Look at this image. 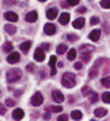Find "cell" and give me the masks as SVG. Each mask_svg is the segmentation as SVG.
<instances>
[{"mask_svg": "<svg viewBox=\"0 0 110 121\" xmlns=\"http://www.w3.org/2000/svg\"><path fill=\"white\" fill-rule=\"evenodd\" d=\"M21 50L24 52V53H28V50L31 49V41H24V43H21Z\"/></svg>", "mask_w": 110, "mask_h": 121, "instance_id": "obj_16", "label": "cell"}, {"mask_svg": "<svg viewBox=\"0 0 110 121\" xmlns=\"http://www.w3.org/2000/svg\"><path fill=\"white\" fill-rule=\"evenodd\" d=\"M47 111H50V112H62V106H48Z\"/></svg>", "mask_w": 110, "mask_h": 121, "instance_id": "obj_28", "label": "cell"}, {"mask_svg": "<svg viewBox=\"0 0 110 121\" xmlns=\"http://www.w3.org/2000/svg\"><path fill=\"white\" fill-rule=\"evenodd\" d=\"M66 39H68L69 41H76L79 37H78V35H75V34H68V35H66Z\"/></svg>", "mask_w": 110, "mask_h": 121, "instance_id": "obj_31", "label": "cell"}, {"mask_svg": "<svg viewBox=\"0 0 110 121\" xmlns=\"http://www.w3.org/2000/svg\"><path fill=\"white\" fill-rule=\"evenodd\" d=\"M21 75H22L21 69H9L6 72V80L9 83H15V81H18L21 78Z\"/></svg>", "mask_w": 110, "mask_h": 121, "instance_id": "obj_2", "label": "cell"}, {"mask_svg": "<svg viewBox=\"0 0 110 121\" xmlns=\"http://www.w3.org/2000/svg\"><path fill=\"white\" fill-rule=\"evenodd\" d=\"M97 69H98V60H97V64H95L94 68L90 71V78H94V77L97 75Z\"/></svg>", "mask_w": 110, "mask_h": 121, "instance_id": "obj_21", "label": "cell"}, {"mask_svg": "<svg viewBox=\"0 0 110 121\" xmlns=\"http://www.w3.org/2000/svg\"><path fill=\"white\" fill-rule=\"evenodd\" d=\"M51 98L54 102H57V104H62V102L65 100V96L62 92H59V90H53L51 92Z\"/></svg>", "mask_w": 110, "mask_h": 121, "instance_id": "obj_4", "label": "cell"}, {"mask_svg": "<svg viewBox=\"0 0 110 121\" xmlns=\"http://www.w3.org/2000/svg\"><path fill=\"white\" fill-rule=\"evenodd\" d=\"M4 19H8L10 22H16L18 21V15L15 13V12H4Z\"/></svg>", "mask_w": 110, "mask_h": 121, "instance_id": "obj_10", "label": "cell"}, {"mask_svg": "<svg viewBox=\"0 0 110 121\" xmlns=\"http://www.w3.org/2000/svg\"><path fill=\"white\" fill-rule=\"evenodd\" d=\"M101 99H103V102H104V104H110V93H109V92L103 93V95H101Z\"/></svg>", "mask_w": 110, "mask_h": 121, "instance_id": "obj_25", "label": "cell"}, {"mask_svg": "<svg viewBox=\"0 0 110 121\" xmlns=\"http://www.w3.org/2000/svg\"><path fill=\"white\" fill-rule=\"evenodd\" d=\"M75 83H76L75 75H73L72 72H65L63 77H62V84L63 86L68 87V89H72L73 86H75Z\"/></svg>", "mask_w": 110, "mask_h": 121, "instance_id": "obj_1", "label": "cell"}, {"mask_svg": "<svg viewBox=\"0 0 110 121\" xmlns=\"http://www.w3.org/2000/svg\"><path fill=\"white\" fill-rule=\"evenodd\" d=\"M24 115H25V114H24V111H22V109H15V111H13V114H12V117H13L15 120H22V118H24Z\"/></svg>", "mask_w": 110, "mask_h": 121, "instance_id": "obj_17", "label": "cell"}, {"mask_svg": "<svg viewBox=\"0 0 110 121\" xmlns=\"http://www.w3.org/2000/svg\"><path fill=\"white\" fill-rule=\"evenodd\" d=\"M69 18H71L69 13H66V12H65V13H62V15L59 16V22L62 24V25H66V24L69 22Z\"/></svg>", "mask_w": 110, "mask_h": 121, "instance_id": "obj_15", "label": "cell"}, {"mask_svg": "<svg viewBox=\"0 0 110 121\" xmlns=\"http://www.w3.org/2000/svg\"><path fill=\"white\" fill-rule=\"evenodd\" d=\"M81 59H82V62H88V60L91 59V55H90V53H82Z\"/></svg>", "mask_w": 110, "mask_h": 121, "instance_id": "obj_32", "label": "cell"}, {"mask_svg": "<svg viewBox=\"0 0 110 121\" xmlns=\"http://www.w3.org/2000/svg\"><path fill=\"white\" fill-rule=\"evenodd\" d=\"M91 93H93V92H91V89H90L88 86H84V87H82V95H85V96H91Z\"/></svg>", "mask_w": 110, "mask_h": 121, "instance_id": "obj_29", "label": "cell"}, {"mask_svg": "<svg viewBox=\"0 0 110 121\" xmlns=\"http://www.w3.org/2000/svg\"><path fill=\"white\" fill-rule=\"evenodd\" d=\"M85 10H87V8H78V12H79V13H84Z\"/></svg>", "mask_w": 110, "mask_h": 121, "instance_id": "obj_41", "label": "cell"}, {"mask_svg": "<svg viewBox=\"0 0 110 121\" xmlns=\"http://www.w3.org/2000/svg\"><path fill=\"white\" fill-rule=\"evenodd\" d=\"M41 47H43L44 50H48V49H50V44H48V43H44V44H41Z\"/></svg>", "mask_w": 110, "mask_h": 121, "instance_id": "obj_40", "label": "cell"}, {"mask_svg": "<svg viewBox=\"0 0 110 121\" xmlns=\"http://www.w3.org/2000/svg\"><path fill=\"white\" fill-rule=\"evenodd\" d=\"M19 53H16V52H10L9 55H8V62L9 64H16V62H19Z\"/></svg>", "mask_w": 110, "mask_h": 121, "instance_id": "obj_6", "label": "cell"}, {"mask_svg": "<svg viewBox=\"0 0 110 121\" xmlns=\"http://www.w3.org/2000/svg\"><path fill=\"white\" fill-rule=\"evenodd\" d=\"M66 3H68L69 6H76L79 3V0H66Z\"/></svg>", "mask_w": 110, "mask_h": 121, "instance_id": "obj_34", "label": "cell"}, {"mask_svg": "<svg viewBox=\"0 0 110 121\" xmlns=\"http://www.w3.org/2000/svg\"><path fill=\"white\" fill-rule=\"evenodd\" d=\"M2 49H3V52H4V53H10V52H12V49H13V46H12L10 41H6V43L3 44Z\"/></svg>", "mask_w": 110, "mask_h": 121, "instance_id": "obj_19", "label": "cell"}, {"mask_svg": "<svg viewBox=\"0 0 110 121\" xmlns=\"http://www.w3.org/2000/svg\"><path fill=\"white\" fill-rule=\"evenodd\" d=\"M25 19H27V22H35L37 19H38V13H37L35 10H32V12H28V13H27V16H25Z\"/></svg>", "mask_w": 110, "mask_h": 121, "instance_id": "obj_8", "label": "cell"}, {"mask_svg": "<svg viewBox=\"0 0 110 121\" xmlns=\"http://www.w3.org/2000/svg\"><path fill=\"white\" fill-rule=\"evenodd\" d=\"M66 50H68L66 44H59V46H57V53H59V55H63Z\"/></svg>", "mask_w": 110, "mask_h": 121, "instance_id": "obj_22", "label": "cell"}, {"mask_svg": "<svg viewBox=\"0 0 110 121\" xmlns=\"http://www.w3.org/2000/svg\"><path fill=\"white\" fill-rule=\"evenodd\" d=\"M44 58H46L44 49H43V47H38V49L35 50V53H34V59L37 60V62H43V60H44Z\"/></svg>", "mask_w": 110, "mask_h": 121, "instance_id": "obj_5", "label": "cell"}, {"mask_svg": "<svg viewBox=\"0 0 110 121\" xmlns=\"http://www.w3.org/2000/svg\"><path fill=\"white\" fill-rule=\"evenodd\" d=\"M100 35H101V31H100V30H93V31L90 33V39L93 40V41H98Z\"/></svg>", "mask_w": 110, "mask_h": 121, "instance_id": "obj_12", "label": "cell"}, {"mask_svg": "<svg viewBox=\"0 0 110 121\" xmlns=\"http://www.w3.org/2000/svg\"><path fill=\"white\" fill-rule=\"evenodd\" d=\"M27 71H29V72H34V71H35V66H34L32 64H28V65H27Z\"/></svg>", "mask_w": 110, "mask_h": 121, "instance_id": "obj_35", "label": "cell"}, {"mask_svg": "<svg viewBox=\"0 0 110 121\" xmlns=\"http://www.w3.org/2000/svg\"><path fill=\"white\" fill-rule=\"evenodd\" d=\"M73 66H75V69H82V62H76Z\"/></svg>", "mask_w": 110, "mask_h": 121, "instance_id": "obj_39", "label": "cell"}, {"mask_svg": "<svg viewBox=\"0 0 110 121\" xmlns=\"http://www.w3.org/2000/svg\"><path fill=\"white\" fill-rule=\"evenodd\" d=\"M75 58H76V50H75V49H71V50L68 52V59H69V60H73Z\"/></svg>", "mask_w": 110, "mask_h": 121, "instance_id": "obj_23", "label": "cell"}, {"mask_svg": "<svg viewBox=\"0 0 110 121\" xmlns=\"http://www.w3.org/2000/svg\"><path fill=\"white\" fill-rule=\"evenodd\" d=\"M44 33L47 35H53L54 33H56V27H54L53 24L48 22V24H46V25H44Z\"/></svg>", "mask_w": 110, "mask_h": 121, "instance_id": "obj_9", "label": "cell"}, {"mask_svg": "<svg viewBox=\"0 0 110 121\" xmlns=\"http://www.w3.org/2000/svg\"><path fill=\"white\" fill-rule=\"evenodd\" d=\"M16 4V0H3V6H12Z\"/></svg>", "mask_w": 110, "mask_h": 121, "instance_id": "obj_33", "label": "cell"}, {"mask_svg": "<svg viewBox=\"0 0 110 121\" xmlns=\"http://www.w3.org/2000/svg\"><path fill=\"white\" fill-rule=\"evenodd\" d=\"M4 31L12 35V34H15V33H16V27L10 25V24H6V25H4Z\"/></svg>", "mask_w": 110, "mask_h": 121, "instance_id": "obj_18", "label": "cell"}, {"mask_svg": "<svg viewBox=\"0 0 110 121\" xmlns=\"http://www.w3.org/2000/svg\"><path fill=\"white\" fill-rule=\"evenodd\" d=\"M71 118H73V120H81L82 118V112L81 111H72Z\"/></svg>", "mask_w": 110, "mask_h": 121, "instance_id": "obj_20", "label": "cell"}, {"mask_svg": "<svg viewBox=\"0 0 110 121\" xmlns=\"http://www.w3.org/2000/svg\"><path fill=\"white\" fill-rule=\"evenodd\" d=\"M68 118H69V117H68V115H65V114H63V115H59V118H57V120H59V121H66Z\"/></svg>", "mask_w": 110, "mask_h": 121, "instance_id": "obj_38", "label": "cell"}, {"mask_svg": "<svg viewBox=\"0 0 110 121\" xmlns=\"http://www.w3.org/2000/svg\"><path fill=\"white\" fill-rule=\"evenodd\" d=\"M56 62H57V58L56 56H51L50 60H48V65H50V74L51 75L56 74Z\"/></svg>", "mask_w": 110, "mask_h": 121, "instance_id": "obj_7", "label": "cell"}, {"mask_svg": "<svg viewBox=\"0 0 110 121\" xmlns=\"http://www.w3.org/2000/svg\"><path fill=\"white\" fill-rule=\"evenodd\" d=\"M43 100H44L43 95H41L40 92H37V93H34V96L31 98V105H34V106H40V105L43 104Z\"/></svg>", "mask_w": 110, "mask_h": 121, "instance_id": "obj_3", "label": "cell"}, {"mask_svg": "<svg viewBox=\"0 0 110 121\" xmlns=\"http://www.w3.org/2000/svg\"><path fill=\"white\" fill-rule=\"evenodd\" d=\"M90 22H91V25H95V24H98V18H97V16H93Z\"/></svg>", "mask_w": 110, "mask_h": 121, "instance_id": "obj_37", "label": "cell"}, {"mask_svg": "<svg viewBox=\"0 0 110 121\" xmlns=\"http://www.w3.org/2000/svg\"><path fill=\"white\" fill-rule=\"evenodd\" d=\"M38 2H47V0H38Z\"/></svg>", "mask_w": 110, "mask_h": 121, "instance_id": "obj_45", "label": "cell"}, {"mask_svg": "<svg viewBox=\"0 0 110 121\" xmlns=\"http://www.w3.org/2000/svg\"><path fill=\"white\" fill-rule=\"evenodd\" d=\"M44 77H46V71L41 69V78H44Z\"/></svg>", "mask_w": 110, "mask_h": 121, "instance_id": "obj_44", "label": "cell"}, {"mask_svg": "<svg viewBox=\"0 0 110 121\" xmlns=\"http://www.w3.org/2000/svg\"><path fill=\"white\" fill-rule=\"evenodd\" d=\"M100 6H101L103 9H110V0H101Z\"/></svg>", "mask_w": 110, "mask_h": 121, "instance_id": "obj_26", "label": "cell"}, {"mask_svg": "<svg viewBox=\"0 0 110 121\" xmlns=\"http://www.w3.org/2000/svg\"><path fill=\"white\" fill-rule=\"evenodd\" d=\"M50 117H51V115H50V111H47V112L44 114V118H46V120H48Z\"/></svg>", "mask_w": 110, "mask_h": 121, "instance_id": "obj_42", "label": "cell"}, {"mask_svg": "<svg viewBox=\"0 0 110 121\" xmlns=\"http://www.w3.org/2000/svg\"><path fill=\"white\" fill-rule=\"evenodd\" d=\"M46 16H47V18H48L50 21H53L54 18L57 16V9H56V8H51V9H48V10H47V15H46Z\"/></svg>", "mask_w": 110, "mask_h": 121, "instance_id": "obj_13", "label": "cell"}, {"mask_svg": "<svg viewBox=\"0 0 110 121\" xmlns=\"http://www.w3.org/2000/svg\"><path fill=\"white\" fill-rule=\"evenodd\" d=\"M72 25H73V28H82L84 25H85V19H84V18H78V19H75V21H73V24H72Z\"/></svg>", "mask_w": 110, "mask_h": 121, "instance_id": "obj_14", "label": "cell"}, {"mask_svg": "<svg viewBox=\"0 0 110 121\" xmlns=\"http://www.w3.org/2000/svg\"><path fill=\"white\" fill-rule=\"evenodd\" d=\"M94 115L97 118H103V117L107 115V109H106V108H97V109L94 111Z\"/></svg>", "mask_w": 110, "mask_h": 121, "instance_id": "obj_11", "label": "cell"}, {"mask_svg": "<svg viewBox=\"0 0 110 121\" xmlns=\"http://www.w3.org/2000/svg\"><path fill=\"white\" fill-rule=\"evenodd\" d=\"M0 109H2V112H0V114H2V115H4V112H6V109H4V105H2V106H0Z\"/></svg>", "mask_w": 110, "mask_h": 121, "instance_id": "obj_43", "label": "cell"}, {"mask_svg": "<svg viewBox=\"0 0 110 121\" xmlns=\"http://www.w3.org/2000/svg\"><path fill=\"white\" fill-rule=\"evenodd\" d=\"M4 104L8 105V106H13V105H15V100H13V99H6Z\"/></svg>", "mask_w": 110, "mask_h": 121, "instance_id": "obj_36", "label": "cell"}, {"mask_svg": "<svg viewBox=\"0 0 110 121\" xmlns=\"http://www.w3.org/2000/svg\"><path fill=\"white\" fill-rule=\"evenodd\" d=\"M97 100H98V95H97V93H91V98H90V102H91V104H95Z\"/></svg>", "mask_w": 110, "mask_h": 121, "instance_id": "obj_30", "label": "cell"}, {"mask_svg": "<svg viewBox=\"0 0 110 121\" xmlns=\"http://www.w3.org/2000/svg\"><path fill=\"white\" fill-rule=\"evenodd\" d=\"M101 86H104V87H110V77H104V78H101Z\"/></svg>", "mask_w": 110, "mask_h": 121, "instance_id": "obj_27", "label": "cell"}, {"mask_svg": "<svg viewBox=\"0 0 110 121\" xmlns=\"http://www.w3.org/2000/svg\"><path fill=\"white\" fill-rule=\"evenodd\" d=\"M81 50H82V52H93V50H94V46H90V44H82V46H81Z\"/></svg>", "mask_w": 110, "mask_h": 121, "instance_id": "obj_24", "label": "cell"}]
</instances>
